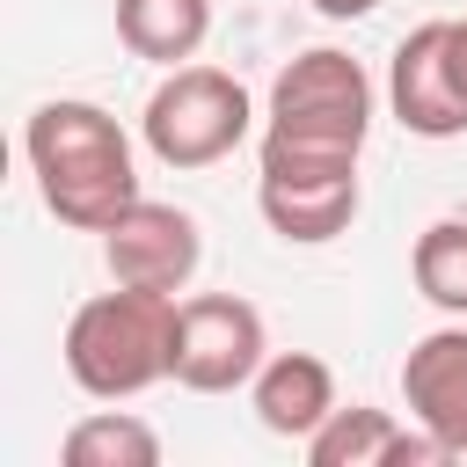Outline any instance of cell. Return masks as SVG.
<instances>
[{
	"label": "cell",
	"instance_id": "obj_1",
	"mask_svg": "<svg viewBox=\"0 0 467 467\" xmlns=\"http://www.w3.org/2000/svg\"><path fill=\"white\" fill-rule=\"evenodd\" d=\"M372 109H379V88H372V73L350 51L314 44V51L285 58L277 80H270V102H263L255 175L358 168V153L372 139Z\"/></svg>",
	"mask_w": 467,
	"mask_h": 467
},
{
	"label": "cell",
	"instance_id": "obj_15",
	"mask_svg": "<svg viewBox=\"0 0 467 467\" xmlns=\"http://www.w3.org/2000/svg\"><path fill=\"white\" fill-rule=\"evenodd\" d=\"M306 7H314L321 22H365V15L379 7V0H306Z\"/></svg>",
	"mask_w": 467,
	"mask_h": 467
},
{
	"label": "cell",
	"instance_id": "obj_8",
	"mask_svg": "<svg viewBox=\"0 0 467 467\" xmlns=\"http://www.w3.org/2000/svg\"><path fill=\"white\" fill-rule=\"evenodd\" d=\"M255 212L277 241L292 248H328L358 226L365 182L358 168H321V175H255Z\"/></svg>",
	"mask_w": 467,
	"mask_h": 467
},
{
	"label": "cell",
	"instance_id": "obj_10",
	"mask_svg": "<svg viewBox=\"0 0 467 467\" xmlns=\"http://www.w3.org/2000/svg\"><path fill=\"white\" fill-rule=\"evenodd\" d=\"M299 452L314 460V467H431V460H452L423 423H401L394 409H365V401H336L328 409V423L314 431V438H299Z\"/></svg>",
	"mask_w": 467,
	"mask_h": 467
},
{
	"label": "cell",
	"instance_id": "obj_6",
	"mask_svg": "<svg viewBox=\"0 0 467 467\" xmlns=\"http://www.w3.org/2000/svg\"><path fill=\"white\" fill-rule=\"evenodd\" d=\"M102 263H109V285H131V292H190L197 263H204V234L182 204H161V197H139L109 234H102Z\"/></svg>",
	"mask_w": 467,
	"mask_h": 467
},
{
	"label": "cell",
	"instance_id": "obj_11",
	"mask_svg": "<svg viewBox=\"0 0 467 467\" xmlns=\"http://www.w3.org/2000/svg\"><path fill=\"white\" fill-rule=\"evenodd\" d=\"M248 409H255V423L270 438H314L328 423V409H336L328 358H314V350H270L263 372L248 379Z\"/></svg>",
	"mask_w": 467,
	"mask_h": 467
},
{
	"label": "cell",
	"instance_id": "obj_16",
	"mask_svg": "<svg viewBox=\"0 0 467 467\" xmlns=\"http://www.w3.org/2000/svg\"><path fill=\"white\" fill-rule=\"evenodd\" d=\"M445 51H452V80H460V102H467V15H452V36H445Z\"/></svg>",
	"mask_w": 467,
	"mask_h": 467
},
{
	"label": "cell",
	"instance_id": "obj_7",
	"mask_svg": "<svg viewBox=\"0 0 467 467\" xmlns=\"http://www.w3.org/2000/svg\"><path fill=\"white\" fill-rule=\"evenodd\" d=\"M445 36H452V22H416L387 58V117L416 139H460L467 131V102H460Z\"/></svg>",
	"mask_w": 467,
	"mask_h": 467
},
{
	"label": "cell",
	"instance_id": "obj_5",
	"mask_svg": "<svg viewBox=\"0 0 467 467\" xmlns=\"http://www.w3.org/2000/svg\"><path fill=\"white\" fill-rule=\"evenodd\" d=\"M270 328L241 292H190L175 299V343H168V379L190 394H234L263 372Z\"/></svg>",
	"mask_w": 467,
	"mask_h": 467
},
{
	"label": "cell",
	"instance_id": "obj_9",
	"mask_svg": "<svg viewBox=\"0 0 467 467\" xmlns=\"http://www.w3.org/2000/svg\"><path fill=\"white\" fill-rule=\"evenodd\" d=\"M401 401H409V423H423L452 460H467V321H445L409 343Z\"/></svg>",
	"mask_w": 467,
	"mask_h": 467
},
{
	"label": "cell",
	"instance_id": "obj_12",
	"mask_svg": "<svg viewBox=\"0 0 467 467\" xmlns=\"http://www.w3.org/2000/svg\"><path fill=\"white\" fill-rule=\"evenodd\" d=\"M117 44L146 66H190L212 36V0H117Z\"/></svg>",
	"mask_w": 467,
	"mask_h": 467
},
{
	"label": "cell",
	"instance_id": "obj_2",
	"mask_svg": "<svg viewBox=\"0 0 467 467\" xmlns=\"http://www.w3.org/2000/svg\"><path fill=\"white\" fill-rule=\"evenodd\" d=\"M22 153H29L44 212L73 234H109L146 197L139 161H131V131L102 102H80V95L36 102L29 124H22Z\"/></svg>",
	"mask_w": 467,
	"mask_h": 467
},
{
	"label": "cell",
	"instance_id": "obj_14",
	"mask_svg": "<svg viewBox=\"0 0 467 467\" xmlns=\"http://www.w3.org/2000/svg\"><path fill=\"white\" fill-rule=\"evenodd\" d=\"M409 277L445 321H467V219H431L409 248Z\"/></svg>",
	"mask_w": 467,
	"mask_h": 467
},
{
	"label": "cell",
	"instance_id": "obj_13",
	"mask_svg": "<svg viewBox=\"0 0 467 467\" xmlns=\"http://www.w3.org/2000/svg\"><path fill=\"white\" fill-rule=\"evenodd\" d=\"M66 467H161V431L131 409H95L58 438Z\"/></svg>",
	"mask_w": 467,
	"mask_h": 467
},
{
	"label": "cell",
	"instance_id": "obj_4",
	"mask_svg": "<svg viewBox=\"0 0 467 467\" xmlns=\"http://www.w3.org/2000/svg\"><path fill=\"white\" fill-rule=\"evenodd\" d=\"M255 131V102L226 66H168L139 109V139L161 168H212Z\"/></svg>",
	"mask_w": 467,
	"mask_h": 467
},
{
	"label": "cell",
	"instance_id": "obj_3",
	"mask_svg": "<svg viewBox=\"0 0 467 467\" xmlns=\"http://www.w3.org/2000/svg\"><path fill=\"white\" fill-rule=\"evenodd\" d=\"M168 343H175V299L117 285L73 306L58 350L88 401H131L153 379H168Z\"/></svg>",
	"mask_w": 467,
	"mask_h": 467
}]
</instances>
